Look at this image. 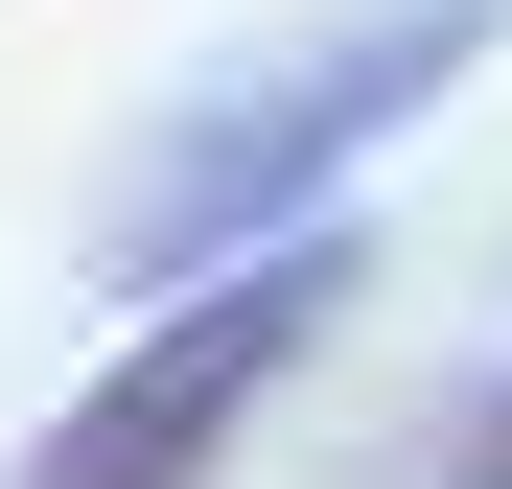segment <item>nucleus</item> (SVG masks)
Segmentation results:
<instances>
[{"label":"nucleus","mask_w":512,"mask_h":489,"mask_svg":"<svg viewBox=\"0 0 512 489\" xmlns=\"http://www.w3.org/2000/svg\"><path fill=\"white\" fill-rule=\"evenodd\" d=\"M489 24H512V0H373V24H280L256 70H210V94L163 117V163L117 187V233H94V257H117V280H210L233 233H303V210H326V163H350V140H396V117L443 94Z\"/></svg>","instance_id":"nucleus-1"},{"label":"nucleus","mask_w":512,"mask_h":489,"mask_svg":"<svg viewBox=\"0 0 512 489\" xmlns=\"http://www.w3.org/2000/svg\"><path fill=\"white\" fill-rule=\"evenodd\" d=\"M326 303H373V233H350V210L256 233L233 280H187V303H163L140 350H117V373L24 443V489H210V466H233V420L303 373V326H326Z\"/></svg>","instance_id":"nucleus-2"},{"label":"nucleus","mask_w":512,"mask_h":489,"mask_svg":"<svg viewBox=\"0 0 512 489\" xmlns=\"http://www.w3.org/2000/svg\"><path fill=\"white\" fill-rule=\"evenodd\" d=\"M396 489H512V373H489V396H443V420H419V466H396Z\"/></svg>","instance_id":"nucleus-3"}]
</instances>
